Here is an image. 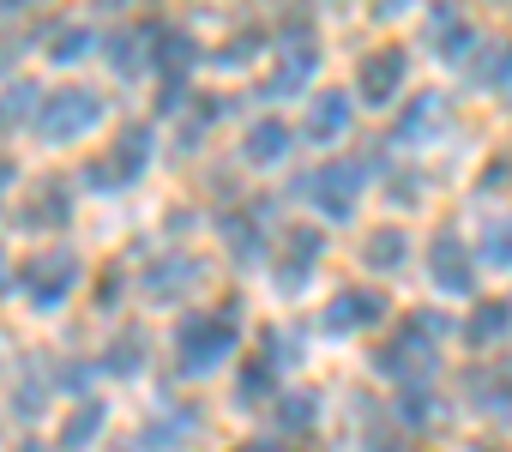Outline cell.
I'll list each match as a JSON object with an SVG mask.
<instances>
[{
	"label": "cell",
	"instance_id": "obj_1",
	"mask_svg": "<svg viewBox=\"0 0 512 452\" xmlns=\"http://www.w3.org/2000/svg\"><path fill=\"white\" fill-rule=\"evenodd\" d=\"M229 344H235V320H229V314H193V320H181V332H175V350H181L187 368L223 362Z\"/></svg>",
	"mask_w": 512,
	"mask_h": 452
},
{
	"label": "cell",
	"instance_id": "obj_2",
	"mask_svg": "<svg viewBox=\"0 0 512 452\" xmlns=\"http://www.w3.org/2000/svg\"><path fill=\"white\" fill-rule=\"evenodd\" d=\"M103 115V103L91 97V91H61V97H49V103H37V127L49 133V139H73L79 127H91Z\"/></svg>",
	"mask_w": 512,
	"mask_h": 452
},
{
	"label": "cell",
	"instance_id": "obj_3",
	"mask_svg": "<svg viewBox=\"0 0 512 452\" xmlns=\"http://www.w3.org/2000/svg\"><path fill=\"white\" fill-rule=\"evenodd\" d=\"M73 278H79V260H73V254H43V260L31 266V302L55 308V302L73 290Z\"/></svg>",
	"mask_w": 512,
	"mask_h": 452
},
{
	"label": "cell",
	"instance_id": "obj_4",
	"mask_svg": "<svg viewBox=\"0 0 512 452\" xmlns=\"http://www.w3.org/2000/svg\"><path fill=\"white\" fill-rule=\"evenodd\" d=\"M362 175H368L362 163H332V169H320V181H314V187H320V205H332V217H338V211H350V199H356Z\"/></svg>",
	"mask_w": 512,
	"mask_h": 452
},
{
	"label": "cell",
	"instance_id": "obj_5",
	"mask_svg": "<svg viewBox=\"0 0 512 452\" xmlns=\"http://www.w3.org/2000/svg\"><path fill=\"white\" fill-rule=\"evenodd\" d=\"M428 266H434V278H440V290H470V248H458L452 236H440V242H434V254H428Z\"/></svg>",
	"mask_w": 512,
	"mask_h": 452
},
{
	"label": "cell",
	"instance_id": "obj_6",
	"mask_svg": "<svg viewBox=\"0 0 512 452\" xmlns=\"http://www.w3.org/2000/svg\"><path fill=\"white\" fill-rule=\"evenodd\" d=\"M398 79H404V55H398V49H380V55L362 67V91H368L374 103H386V97L398 91Z\"/></svg>",
	"mask_w": 512,
	"mask_h": 452
},
{
	"label": "cell",
	"instance_id": "obj_7",
	"mask_svg": "<svg viewBox=\"0 0 512 452\" xmlns=\"http://www.w3.org/2000/svg\"><path fill=\"white\" fill-rule=\"evenodd\" d=\"M386 302L380 296H368V290H350V296H338L332 308H326V326L332 332H350V326H362V320H374Z\"/></svg>",
	"mask_w": 512,
	"mask_h": 452
},
{
	"label": "cell",
	"instance_id": "obj_8",
	"mask_svg": "<svg viewBox=\"0 0 512 452\" xmlns=\"http://www.w3.org/2000/svg\"><path fill=\"white\" fill-rule=\"evenodd\" d=\"M284 145H290V127H284V121H260V127L247 133V157H253V163L284 157Z\"/></svg>",
	"mask_w": 512,
	"mask_h": 452
},
{
	"label": "cell",
	"instance_id": "obj_9",
	"mask_svg": "<svg viewBox=\"0 0 512 452\" xmlns=\"http://www.w3.org/2000/svg\"><path fill=\"white\" fill-rule=\"evenodd\" d=\"M344 127H350V109H344V97H320V103H314V115H308V133L326 145V139H338Z\"/></svg>",
	"mask_w": 512,
	"mask_h": 452
},
{
	"label": "cell",
	"instance_id": "obj_10",
	"mask_svg": "<svg viewBox=\"0 0 512 452\" xmlns=\"http://www.w3.org/2000/svg\"><path fill=\"white\" fill-rule=\"evenodd\" d=\"M506 326H512V308H506V302H482L476 320H470V344H488V338H500Z\"/></svg>",
	"mask_w": 512,
	"mask_h": 452
},
{
	"label": "cell",
	"instance_id": "obj_11",
	"mask_svg": "<svg viewBox=\"0 0 512 452\" xmlns=\"http://www.w3.org/2000/svg\"><path fill=\"white\" fill-rule=\"evenodd\" d=\"M398 260H404V236H398V230L368 236V266H380V272H386V266H398Z\"/></svg>",
	"mask_w": 512,
	"mask_h": 452
},
{
	"label": "cell",
	"instance_id": "obj_12",
	"mask_svg": "<svg viewBox=\"0 0 512 452\" xmlns=\"http://www.w3.org/2000/svg\"><path fill=\"white\" fill-rule=\"evenodd\" d=\"M97 422H103V404H91L85 416H73V428H67V446H85V434H97Z\"/></svg>",
	"mask_w": 512,
	"mask_h": 452
},
{
	"label": "cell",
	"instance_id": "obj_13",
	"mask_svg": "<svg viewBox=\"0 0 512 452\" xmlns=\"http://www.w3.org/2000/svg\"><path fill=\"white\" fill-rule=\"evenodd\" d=\"M139 37H115V67H139Z\"/></svg>",
	"mask_w": 512,
	"mask_h": 452
},
{
	"label": "cell",
	"instance_id": "obj_14",
	"mask_svg": "<svg viewBox=\"0 0 512 452\" xmlns=\"http://www.w3.org/2000/svg\"><path fill=\"white\" fill-rule=\"evenodd\" d=\"M91 37H61V61H79V49H85Z\"/></svg>",
	"mask_w": 512,
	"mask_h": 452
},
{
	"label": "cell",
	"instance_id": "obj_15",
	"mask_svg": "<svg viewBox=\"0 0 512 452\" xmlns=\"http://www.w3.org/2000/svg\"><path fill=\"white\" fill-rule=\"evenodd\" d=\"M7 181H13V163H0V187H7Z\"/></svg>",
	"mask_w": 512,
	"mask_h": 452
},
{
	"label": "cell",
	"instance_id": "obj_16",
	"mask_svg": "<svg viewBox=\"0 0 512 452\" xmlns=\"http://www.w3.org/2000/svg\"><path fill=\"white\" fill-rule=\"evenodd\" d=\"M247 452H278V446H247Z\"/></svg>",
	"mask_w": 512,
	"mask_h": 452
},
{
	"label": "cell",
	"instance_id": "obj_17",
	"mask_svg": "<svg viewBox=\"0 0 512 452\" xmlns=\"http://www.w3.org/2000/svg\"><path fill=\"white\" fill-rule=\"evenodd\" d=\"M0 284H7V260H0Z\"/></svg>",
	"mask_w": 512,
	"mask_h": 452
}]
</instances>
